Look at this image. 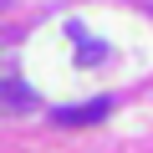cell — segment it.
Listing matches in <instances>:
<instances>
[{"label":"cell","instance_id":"1","mask_svg":"<svg viewBox=\"0 0 153 153\" xmlns=\"http://www.w3.org/2000/svg\"><path fill=\"white\" fill-rule=\"evenodd\" d=\"M107 117V102H82V107H56V123L61 128H82V123H102Z\"/></svg>","mask_w":153,"mask_h":153},{"label":"cell","instance_id":"2","mask_svg":"<svg viewBox=\"0 0 153 153\" xmlns=\"http://www.w3.org/2000/svg\"><path fill=\"white\" fill-rule=\"evenodd\" d=\"M26 107H36L26 82H0V112H26Z\"/></svg>","mask_w":153,"mask_h":153},{"label":"cell","instance_id":"3","mask_svg":"<svg viewBox=\"0 0 153 153\" xmlns=\"http://www.w3.org/2000/svg\"><path fill=\"white\" fill-rule=\"evenodd\" d=\"M102 56H107V46H102V41H82V51H76V61H82V66H97Z\"/></svg>","mask_w":153,"mask_h":153},{"label":"cell","instance_id":"4","mask_svg":"<svg viewBox=\"0 0 153 153\" xmlns=\"http://www.w3.org/2000/svg\"><path fill=\"white\" fill-rule=\"evenodd\" d=\"M0 10H5V0H0Z\"/></svg>","mask_w":153,"mask_h":153}]
</instances>
